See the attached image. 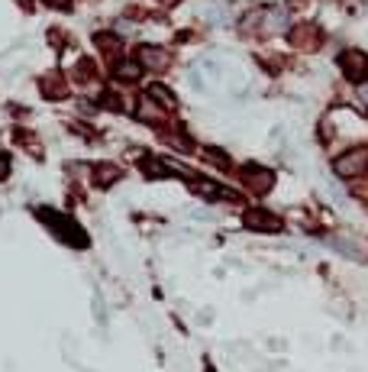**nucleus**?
Segmentation results:
<instances>
[{
    "label": "nucleus",
    "instance_id": "3",
    "mask_svg": "<svg viewBox=\"0 0 368 372\" xmlns=\"http://www.w3.org/2000/svg\"><path fill=\"white\" fill-rule=\"evenodd\" d=\"M285 26H288L285 10H275V7L258 10V33L271 36V33H281V29H285Z\"/></svg>",
    "mask_w": 368,
    "mask_h": 372
},
{
    "label": "nucleus",
    "instance_id": "11",
    "mask_svg": "<svg viewBox=\"0 0 368 372\" xmlns=\"http://www.w3.org/2000/svg\"><path fill=\"white\" fill-rule=\"evenodd\" d=\"M94 43H98V49L104 52V56H113V52L120 49V39H117V36H110V33H100Z\"/></svg>",
    "mask_w": 368,
    "mask_h": 372
},
{
    "label": "nucleus",
    "instance_id": "8",
    "mask_svg": "<svg viewBox=\"0 0 368 372\" xmlns=\"http://www.w3.org/2000/svg\"><path fill=\"white\" fill-rule=\"evenodd\" d=\"M246 224L256 227V230H278L281 220L275 217V214H268V211H249L246 214Z\"/></svg>",
    "mask_w": 368,
    "mask_h": 372
},
{
    "label": "nucleus",
    "instance_id": "2",
    "mask_svg": "<svg viewBox=\"0 0 368 372\" xmlns=\"http://www.w3.org/2000/svg\"><path fill=\"white\" fill-rule=\"evenodd\" d=\"M340 65H342V71H346L349 81H365V78H368V56H365V52H359V49L342 52Z\"/></svg>",
    "mask_w": 368,
    "mask_h": 372
},
{
    "label": "nucleus",
    "instance_id": "10",
    "mask_svg": "<svg viewBox=\"0 0 368 372\" xmlns=\"http://www.w3.org/2000/svg\"><path fill=\"white\" fill-rule=\"evenodd\" d=\"M149 94H152V98L159 100L162 107H168V110H172V107L178 104V100H174V94L168 91V88H162V85H152V88H149Z\"/></svg>",
    "mask_w": 368,
    "mask_h": 372
},
{
    "label": "nucleus",
    "instance_id": "15",
    "mask_svg": "<svg viewBox=\"0 0 368 372\" xmlns=\"http://www.w3.org/2000/svg\"><path fill=\"white\" fill-rule=\"evenodd\" d=\"M362 100H368V85H365V88H362Z\"/></svg>",
    "mask_w": 368,
    "mask_h": 372
},
{
    "label": "nucleus",
    "instance_id": "13",
    "mask_svg": "<svg viewBox=\"0 0 368 372\" xmlns=\"http://www.w3.org/2000/svg\"><path fill=\"white\" fill-rule=\"evenodd\" d=\"M42 4H49V7H56V10H68L71 7V0H42Z\"/></svg>",
    "mask_w": 368,
    "mask_h": 372
},
{
    "label": "nucleus",
    "instance_id": "12",
    "mask_svg": "<svg viewBox=\"0 0 368 372\" xmlns=\"http://www.w3.org/2000/svg\"><path fill=\"white\" fill-rule=\"evenodd\" d=\"M117 178H120V172L113 169V165H100V169H98V185H104V188H107V185H113Z\"/></svg>",
    "mask_w": 368,
    "mask_h": 372
},
{
    "label": "nucleus",
    "instance_id": "5",
    "mask_svg": "<svg viewBox=\"0 0 368 372\" xmlns=\"http://www.w3.org/2000/svg\"><path fill=\"white\" fill-rule=\"evenodd\" d=\"M42 217L46 220H52V227H56L58 233H62V237H68L71 243H78V246H84V233L78 230L75 224H71V220H65V217H58V214H52V211H42Z\"/></svg>",
    "mask_w": 368,
    "mask_h": 372
},
{
    "label": "nucleus",
    "instance_id": "4",
    "mask_svg": "<svg viewBox=\"0 0 368 372\" xmlns=\"http://www.w3.org/2000/svg\"><path fill=\"white\" fill-rule=\"evenodd\" d=\"M140 62L146 65V68H152V71H165L168 62H172V56H168L165 49H159V46H142V49H140Z\"/></svg>",
    "mask_w": 368,
    "mask_h": 372
},
{
    "label": "nucleus",
    "instance_id": "16",
    "mask_svg": "<svg viewBox=\"0 0 368 372\" xmlns=\"http://www.w3.org/2000/svg\"><path fill=\"white\" fill-rule=\"evenodd\" d=\"M162 4H168V7H172V4H178V0H162Z\"/></svg>",
    "mask_w": 368,
    "mask_h": 372
},
{
    "label": "nucleus",
    "instance_id": "7",
    "mask_svg": "<svg viewBox=\"0 0 368 372\" xmlns=\"http://www.w3.org/2000/svg\"><path fill=\"white\" fill-rule=\"evenodd\" d=\"M271 182H275V175H271V172L258 169V165H249V169H246V185H249V188H256V191H268V188H271Z\"/></svg>",
    "mask_w": 368,
    "mask_h": 372
},
{
    "label": "nucleus",
    "instance_id": "14",
    "mask_svg": "<svg viewBox=\"0 0 368 372\" xmlns=\"http://www.w3.org/2000/svg\"><path fill=\"white\" fill-rule=\"evenodd\" d=\"M7 172H10V159L7 155H0V178H7Z\"/></svg>",
    "mask_w": 368,
    "mask_h": 372
},
{
    "label": "nucleus",
    "instance_id": "6",
    "mask_svg": "<svg viewBox=\"0 0 368 372\" xmlns=\"http://www.w3.org/2000/svg\"><path fill=\"white\" fill-rule=\"evenodd\" d=\"M291 43L298 46V49H317L320 46V29L317 26H298L291 33Z\"/></svg>",
    "mask_w": 368,
    "mask_h": 372
},
{
    "label": "nucleus",
    "instance_id": "9",
    "mask_svg": "<svg viewBox=\"0 0 368 372\" xmlns=\"http://www.w3.org/2000/svg\"><path fill=\"white\" fill-rule=\"evenodd\" d=\"M140 75H142V62H120L117 65V78H123V81H136Z\"/></svg>",
    "mask_w": 368,
    "mask_h": 372
},
{
    "label": "nucleus",
    "instance_id": "1",
    "mask_svg": "<svg viewBox=\"0 0 368 372\" xmlns=\"http://www.w3.org/2000/svg\"><path fill=\"white\" fill-rule=\"evenodd\" d=\"M333 169H336V175H342V178L362 175V172L368 169V149H365V146H359V149H352V153L340 155Z\"/></svg>",
    "mask_w": 368,
    "mask_h": 372
}]
</instances>
